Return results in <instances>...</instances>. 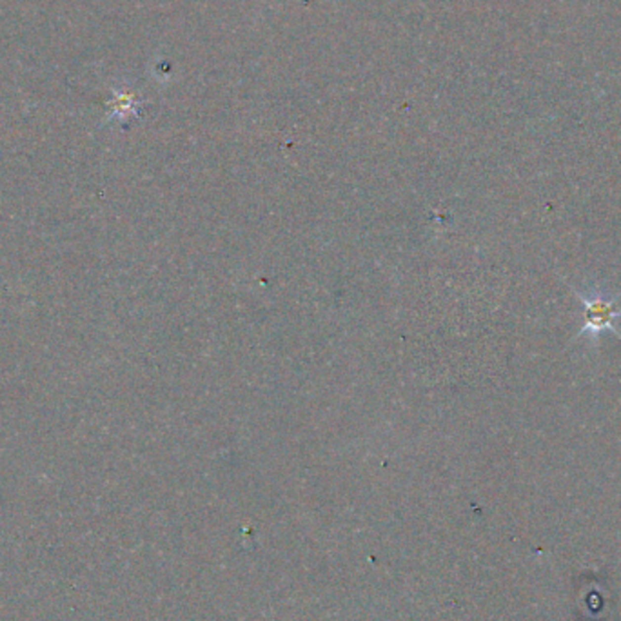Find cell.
<instances>
[{"mask_svg": "<svg viewBox=\"0 0 621 621\" xmlns=\"http://www.w3.org/2000/svg\"><path fill=\"white\" fill-rule=\"evenodd\" d=\"M578 298L581 300L583 307V320L585 325L580 329V334L590 332L592 336H598L601 331H612L614 334H620L614 329V320L621 316V309L616 305L618 298H607L599 292H583L578 291Z\"/></svg>", "mask_w": 621, "mask_h": 621, "instance_id": "1", "label": "cell"}]
</instances>
